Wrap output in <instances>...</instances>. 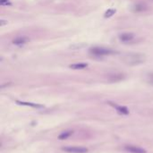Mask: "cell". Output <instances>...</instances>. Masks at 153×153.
<instances>
[{
  "label": "cell",
  "instance_id": "6da1fadb",
  "mask_svg": "<svg viewBox=\"0 0 153 153\" xmlns=\"http://www.w3.org/2000/svg\"><path fill=\"white\" fill-rule=\"evenodd\" d=\"M145 61V56L140 53H129L123 57V62L127 65H138Z\"/></svg>",
  "mask_w": 153,
  "mask_h": 153
},
{
  "label": "cell",
  "instance_id": "7c38bea8",
  "mask_svg": "<svg viewBox=\"0 0 153 153\" xmlns=\"http://www.w3.org/2000/svg\"><path fill=\"white\" fill-rule=\"evenodd\" d=\"M73 134V131H65L63 133H61L58 135L59 140H65L67 138H69Z\"/></svg>",
  "mask_w": 153,
  "mask_h": 153
},
{
  "label": "cell",
  "instance_id": "5b68a950",
  "mask_svg": "<svg viewBox=\"0 0 153 153\" xmlns=\"http://www.w3.org/2000/svg\"><path fill=\"white\" fill-rule=\"evenodd\" d=\"M30 41V39L26 36H19V37H16L13 40L12 43L15 46H22V45H25L26 43Z\"/></svg>",
  "mask_w": 153,
  "mask_h": 153
},
{
  "label": "cell",
  "instance_id": "52a82bcc",
  "mask_svg": "<svg viewBox=\"0 0 153 153\" xmlns=\"http://www.w3.org/2000/svg\"><path fill=\"white\" fill-rule=\"evenodd\" d=\"M108 104L111 107H113L119 114H122V115H128L129 114V109H128L126 107L119 106V105H117V104L113 103V102H108Z\"/></svg>",
  "mask_w": 153,
  "mask_h": 153
},
{
  "label": "cell",
  "instance_id": "2e32d148",
  "mask_svg": "<svg viewBox=\"0 0 153 153\" xmlns=\"http://www.w3.org/2000/svg\"><path fill=\"white\" fill-rule=\"evenodd\" d=\"M5 24H7V21H5V20H1V22H0V26H4Z\"/></svg>",
  "mask_w": 153,
  "mask_h": 153
},
{
  "label": "cell",
  "instance_id": "ba28073f",
  "mask_svg": "<svg viewBox=\"0 0 153 153\" xmlns=\"http://www.w3.org/2000/svg\"><path fill=\"white\" fill-rule=\"evenodd\" d=\"M125 78V75L123 73H110L107 76V79L112 82H117L121 80H123Z\"/></svg>",
  "mask_w": 153,
  "mask_h": 153
},
{
  "label": "cell",
  "instance_id": "3957f363",
  "mask_svg": "<svg viewBox=\"0 0 153 153\" xmlns=\"http://www.w3.org/2000/svg\"><path fill=\"white\" fill-rule=\"evenodd\" d=\"M63 150L68 153H86L88 150L81 146H66L63 148Z\"/></svg>",
  "mask_w": 153,
  "mask_h": 153
},
{
  "label": "cell",
  "instance_id": "9c48e42d",
  "mask_svg": "<svg viewBox=\"0 0 153 153\" xmlns=\"http://www.w3.org/2000/svg\"><path fill=\"white\" fill-rule=\"evenodd\" d=\"M132 10H133V12H134V13H142V12H144L147 10V7L144 4L138 3V4H135L133 5Z\"/></svg>",
  "mask_w": 153,
  "mask_h": 153
},
{
  "label": "cell",
  "instance_id": "30bf717a",
  "mask_svg": "<svg viewBox=\"0 0 153 153\" xmlns=\"http://www.w3.org/2000/svg\"><path fill=\"white\" fill-rule=\"evenodd\" d=\"M87 66H88V64L86 63H75L69 65L70 68L73 70H82L84 68H86Z\"/></svg>",
  "mask_w": 153,
  "mask_h": 153
},
{
  "label": "cell",
  "instance_id": "5bb4252c",
  "mask_svg": "<svg viewBox=\"0 0 153 153\" xmlns=\"http://www.w3.org/2000/svg\"><path fill=\"white\" fill-rule=\"evenodd\" d=\"M0 5H3V7H9L12 4L10 0H0Z\"/></svg>",
  "mask_w": 153,
  "mask_h": 153
},
{
  "label": "cell",
  "instance_id": "8992f818",
  "mask_svg": "<svg viewBox=\"0 0 153 153\" xmlns=\"http://www.w3.org/2000/svg\"><path fill=\"white\" fill-rule=\"evenodd\" d=\"M125 151L129 152V153H147L146 150L140 148V147L133 146V145L125 146Z\"/></svg>",
  "mask_w": 153,
  "mask_h": 153
},
{
  "label": "cell",
  "instance_id": "7a4b0ae2",
  "mask_svg": "<svg viewBox=\"0 0 153 153\" xmlns=\"http://www.w3.org/2000/svg\"><path fill=\"white\" fill-rule=\"evenodd\" d=\"M115 50L110 49V48L103 47H91L90 49V54L91 56L96 57H107L111 56V55L115 54Z\"/></svg>",
  "mask_w": 153,
  "mask_h": 153
},
{
  "label": "cell",
  "instance_id": "8fae6325",
  "mask_svg": "<svg viewBox=\"0 0 153 153\" xmlns=\"http://www.w3.org/2000/svg\"><path fill=\"white\" fill-rule=\"evenodd\" d=\"M16 103L18 104V105H21V106H28V107H36V108H42L43 107V106L40 105V104H35V103H30V102H24V101L16 100Z\"/></svg>",
  "mask_w": 153,
  "mask_h": 153
},
{
  "label": "cell",
  "instance_id": "277c9868",
  "mask_svg": "<svg viewBox=\"0 0 153 153\" xmlns=\"http://www.w3.org/2000/svg\"><path fill=\"white\" fill-rule=\"evenodd\" d=\"M118 39L123 43H131L135 39V35L132 32H124L118 36Z\"/></svg>",
  "mask_w": 153,
  "mask_h": 153
},
{
  "label": "cell",
  "instance_id": "9a60e30c",
  "mask_svg": "<svg viewBox=\"0 0 153 153\" xmlns=\"http://www.w3.org/2000/svg\"><path fill=\"white\" fill-rule=\"evenodd\" d=\"M147 81L148 82L153 86V73H149L148 76H147Z\"/></svg>",
  "mask_w": 153,
  "mask_h": 153
},
{
  "label": "cell",
  "instance_id": "4fadbf2b",
  "mask_svg": "<svg viewBox=\"0 0 153 153\" xmlns=\"http://www.w3.org/2000/svg\"><path fill=\"white\" fill-rule=\"evenodd\" d=\"M115 9H108L106 13H105V16L106 18H107V17H111V16H113V15H115Z\"/></svg>",
  "mask_w": 153,
  "mask_h": 153
}]
</instances>
